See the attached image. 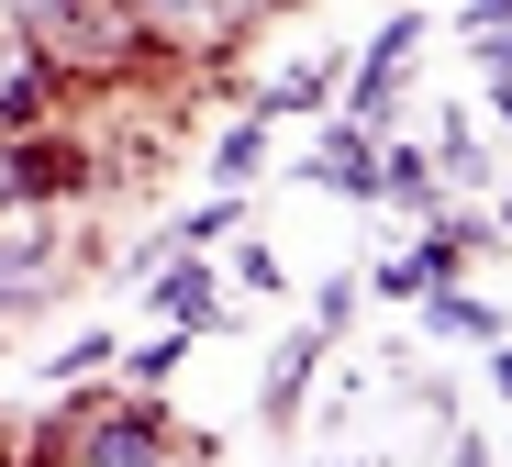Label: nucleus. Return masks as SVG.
I'll return each instance as SVG.
<instances>
[{
	"mask_svg": "<svg viewBox=\"0 0 512 467\" xmlns=\"http://www.w3.org/2000/svg\"><path fill=\"white\" fill-rule=\"evenodd\" d=\"M45 445L90 456V467H156V456H190V434L156 412V390H123V401H78L45 423Z\"/></svg>",
	"mask_w": 512,
	"mask_h": 467,
	"instance_id": "f257e3e1",
	"label": "nucleus"
},
{
	"mask_svg": "<svg viewBox=\"0 0 512 467\" xmlns=\"http://www.w3.org/2000/svg\"><path fill=\"white\" fill-rule=\"evenodd\" d=\"M12 145H23V212H56V201H78V190L101 178V156L67 145L56 123H34V134H12Z\"/></svg>",
	"mask_w": 512,
	"mask_h": 467,
	"instance_id": "f03ea898",
	"label": "nucleus"
},
{
	"mask_svg": "<svg viewBox=\"0 0 512 467\" xmlns=\"http://www.w3.org/2000/svg\"><path fill=\"white\" fill-rule=\"evenodd\" d=\"M56 89H78L45 45H0V134H34V123H56Z\"/></svg>",
	"mask_w": 512,
	"mask_h": 467,
	"instance_id": "7ed1b4c3",
	"label": "nucleus"
},
{
	"mask_svg": "<svg viewBox=\"0 0 512 467\" xmlns=\"http://www.w3.org/2000/svg\"><path fill=\"white\" fill-rule=\"evenodd\" d=\"M156 312L179 323V334H212V323H223V278H212V256H201V245H179V267L156 278Z\"/></svg>",
	"mask_w": 512,
	"mask_h": 467,
	"instance_id": "20e7f679",
	"label": "nucleus"
},
{
	"mask_svg": "<svg viewBox=\"0 0 512 467\" xmlns=\"http://www.w3.org/2000/svg\"><path fill=\"white\" fill-rule=\"evenodd\" d=\"M312 178H323V190H368V201H379V134H357V123H346V134L312 156Z\"/></svg>",
	"mask_w": 512,
	"mask_h": 467,
	"instance_id": "39448f33",
	"label": "nucleus"
},
{
	"mask_svg": "<svg viewBox=\"0 0 512 467\" xmlns=\"http://www.w3.org/2000/svg\"><path fill=\"white\" fill-rule=\"evenodd\" d=\"M379 190L401 212H435V156H423V145H379Z\"/></svg>",
	"mask_w": 512,
	"mask_h": 467,
	"instance_id": "423d86ee",
	"label": "nucleus"
},
{
	"mask_svg": "<svg viewBox=\"0 0 512 467\" xmlns=\"http://www.w3.org/2000/svg\"><path fill=\"white\" fill-rule=\"evenodd\" d=\"M312 356H323V334H290V345H279V367H268V423H290V412H301Z\"/></svg>",
	"mask_w": 512,
	"mask_h": 467,
	"instance_id": "0eeeda50",
	"label": "nucleus"
},
{
	"mask_svg": "<svg viewBox=\"0 0 512 467\" xmlns=\"http://www.w3.org/2000/svg\"><path fill=\"white\" fill-rule=\"evenodd\" d=\"M423 312H435V334H479V345L501 334V323H490V301H468V290H446V278H435V290H423Z\"/></svg>",
	"mask_w": 512,
	"mask_h": 467,
	"instance_id": "6e6552de",
	"label": "nucleus"
},
{
	"mask_svg": "<svg viewBox=\"0 0 512 467\" xmlns=\"http://www.w3.org/2000/svg\"><path fill=\"white\" fill-rule=\"evenodd\" d=\"M312 101H334V67H290V78H279V89H268L256 112L279 123V112H312Z\"/></svg>",
	"mask_w": 512,
	"mask_h": 467,
	"instance_id": "1a4fd4ad",
	"label": "nucleus"
},
{
	"mask_svg": "<svg viewBox=\"0 0 512 467\" xmlns=\"http://www.w3.org/2000/svg\"><path fill=\"white\" fill-rule=\"evenodd\" d=\"M256 156H268V112H245V123L212 145V167H223V178H256Z\"/></svg>",
	"mask_w": 512,
	"mask_h": 467,
	"instance_id": "9d476101",
	"label": "nucleus"
},
{
	"mask_svg": "<svg viewBox=\"0 0 512 467\" xmlns=\"http://www.w3.org/2000/svg\"><path fill=\"white\" fill-rule=\"evenodd\" d=\"M435 167H457V178H468V190H479V178H490V145L468 134V112L446 123V145H435Z\"/></svg>",
	"mask_w": 512,
	"mask_h": 467,
	"instance_id": "9b49d317",
	"label": "nucleus"
},
{
	"mask_svg": "<svg viewBox=\"0 0 512 467\" xmlns=\"http://www.w3.org/2000/svg\"><path fill=\"white\" fill-rule=\"evenodd\" d=\"M234 223H245V201H201V212H190V223H179V234H167V245H223V234H234Z\"/></svg>",
	"mask_w": 512,
	"mask_h": 467,
	"instance_id": "f8f14e48",
	"label": "nucleus"
},
{
	"mask_svg": "<svg viewBox=\"0 0 512 467\" xmlns=\"http://www.w3.org/2000/svg\"><path fill=\"white\" fill-rule=\"evenodd\" d=\"M179 345H190V334H179V323H167V334H156V345L134 356V390H156V379H167V367H179Z\"/></svg>",
	"mask_w": 512,
	"mask_h": 467,
	"instance_id": "ddd939ff",
	"label": "nucleus"
},
{
	"mask_svg": "<svg viewBox=\"0 0 512 467\" xmlns=\"http://www.w3.org/2000/svg\"><path fill=\"white\" fill-rule=\"evenodd\" d=\"M490 112H501V123H512V78H490Z\"/></svg>",
	"mask_w": 512,
	"mask_h": 467,
	"instance_id": "4468645a",
	"label": "nucleus"
},
{
	"mask_svg": "<svg viewBox=\"0 0 512 467\" xmlns=\"http://www.w3.org/2000/svg\"><path fill=\"white\" fill-rule=\"evenodd\" d=\"M490 379H501V401H512V345H501V367H490Z\"/></svg>",
	"mask_w": 512,
	"mask_h": 467,
	"instance_id": "2eb2a0df",
	"label": "nucleus"
}]
</instances>
